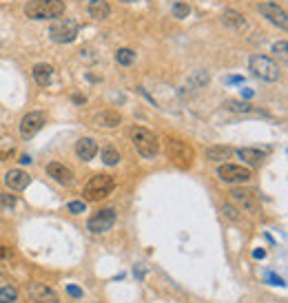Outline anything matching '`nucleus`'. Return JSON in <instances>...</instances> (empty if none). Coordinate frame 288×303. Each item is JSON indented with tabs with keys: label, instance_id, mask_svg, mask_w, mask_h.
<instances>
[{
	"label": "nucleus",
	"instance_id": "obj_22",
	"mask_svg": "<svg viewBox=\"0 0 288 303\" xmlns=\"http://www.w3.org/2000/svg\"><path fill=\"white\" fill-rule=\"evenodd\" d=\"M233 155V148L231 146H208L206 148V157L210 162H224Z\"/></svg>",
	"mask_w": 288,
	"mask_h": 303
},
{
	"label": "nucleus",
	"instance_id": "obj_33",
	"mask_svg": "<svg viewBox=\"0 0 288 303\" xmlns=\"http://www.w3.org/2000/svg\"><path fill=\"white\" fill-rule=\"evenodd\" d=\"M66 294H71L74 299H82V290L78 288V285H74V283L66 285Z\"/></svg>",
	"mask_w": 288,
	"mask_h": 303
},
{
	"label": "nucleus",
	"instance_id": "obj_30",
	"mask_svg": "<svg viewBox=\"0 0 288 303\" xmlns=\"http://www.w3.org/2000/svg\"><path fill=\"white\" fill-rule=\"evenodd\" d=\"M273 53L277 55V58L286 60V58H288V53H286V40H279V42H275V44H273Z\"/></svg>",
	"mask_w": 288,
	"mask_h": 303
},
{
	"label": "nucleus",
	"instance_id": "obj_39",
	"mask_svg": "<svg viewBox=\"0 0 288 303\" xmlns=\"http://www.w3.org/2000/svg\"><path fill=\"white\" fill-rule=\"evenodd\" d=\"M242 98H246V100H251V98H253V91H251V89H246V91H244V93H242Z\"/></svg>",
	"mask_w": 288,
	"mask_h": 303
},
{
	"label": "nucleus",
	"instance_id": "obj_1",
	"mask_svg": "<svg viewBox=\"0 0 288 303\" xmlns=\"http://www.w3.org/2000/svg\"><path fill=\"white\" fill-rule=\"evenodd\" d=\"M64 14L62 0H29L25 5V16L31 20H47V18H60Z\"/></svg>",
	"mask_w": 288,
	"mask_h": 303
},
{
	"label": "nucleus",
	"instance_id": "obj_16",
	"mask_svg": "<svg viewBox=\"0 0 288 303\" xmlns=\"http://www.w3.org/2000/svg\"><path fill=\"white\" fill-rule=\"evenodd\" d=\"M87 11L93 20H107L109 14H111V7H109L107 0H89Z\"/></svg>",
	"mask_w": 288,
	"mask_h": 303
},
{
	"label": "nucleus",
	"instance_id": "obj_14",
	"mask_svg": "<svg viewBox=\"0 0 288 303\" xmlns=\"http://www.w3.org/2000/svg\"><path fill=\"white\" fill-rule=\"evenodd\" d=\"M47 173H49V177H53L55 182L62 184V186H71V184H74V171H71L69 166L60 164V162L47 164Z\"/></svg>",
	"mask_w": 288,
	"mask_h": 303
},
{
	"label": "nucleus",
	"instance_id": "obj_19",
	"mask_svg": "<svg viewBox=\"0 0 288 303\" xmlns=\"http://www.w3.org/2000/svg\"><path fill=\"white\" fill-rule=\"evenodd\" d=\"M120 122H122V115L113 109H107L96 115V124L102 128H115V126H120Z\"/></svg>",
	"mask_w": 288,
	"mask_h": 303
},
{
	"label": "nucleus",
	"instance_id": "obj_7",
	"mask_svg": "<svg viewBox=\"0 0 288 303\" xmlns=\"http://www.w3.org/2000/svg\"><path fill=\"white\" fill-rule=\"evenodd\" d=\"M218 177L226 184H246V182H251L253 173H251V168L240 166V164H222L218 168Z\"/></svg>",
	"mask_w": 288,
	"mask_h": 303
},
{
	"label": "nucleus",
	"instance_id": "obj_23",
	"mask_svg": "<svg viewBox=\"0 0 288 303\" xmlns=\"http://www.w3.org/2000/svg\"><path fill=\"white\" fill-rule=\"evenodd\" d=\"M115 62H118L120 66H131L133 62H135V51L129 47H122L115 51Z\"/></svg>",
	"mask_w": 288,
	"mask_h": 303
},
{
	"label": "nucleus",
	"instance_id": "obj_9",
	"mask_svg": "<svg viewBox=\"0 0 288 303\" xmlns=\"http://www.w3.org/2000/svg\"><path fill=\"white\" fill-rule=\"evenodd\" d=\"M257 11L270 22V25H275L277 29L286 31V27H288V16H286V11L281 9L277 3H259V5H257Z\"/></svg>",
	"mask_w": 288,
	"mask_h": 303
},
{
	"label": "nucleus",
	"instance_id": "obj_40",
	"mask_svg": "<svg viewBox=\"0 0 288 303\" xmlns=\"http://www.w3.org/2000/svg\"><path fill=\"white\" fill-rule=\"evenodd\" d=\"M5 255H7V250H5V246H0V259H3Z\"/></svg>",
	"mask_w": 288,
	"mask_h": 303
},
{
	"label": "nucleus",
	"instance_id": "obj_10",
	"mask_svg": "<svg viewBox=\"0 0 288 303\" xmlns=\"http://www.w3.org/2000/svg\"><path fill=\"white\" fill-rule=\"evenodd\" d=\"M44 122H47L44 111H29V113L20 120V133H22V137H33L44 126Z\"/></svg>",
	"mask_w": 288,
	"mask_h": 303
},
{
	"label": "nucleus",
	"instance_id": "obj_38",
	"mask_svg": "<svg viewBox=\"0 0 288 303\" xmlns=\"http://www.w3.org/2000/svg\"><path fill=\"white\" fill-rule=\"evenodd\" d=\"M20 164H31V157L29 155H22L20 157Z\"/></svg>",
	"mask_w": 288,
	"mask_h": 303
},
{
	"label": "nucleus",
	"instance_id": "obj_41",
	"mask_svg": "<svg viewBox=\"0 0 288 303\" xmlns=\"http://www.w3.org/2000/svg\"><path fill=\"white\" fill-rule=\"evenodd\" d=\"M120 3H135V0H120Z\"/></svg>",
	"mask_w": 288,
	"mask_h": 303
},
{
	"label": "nucleus",
	"instance_id": "obj_25",
	"mask_svg": "<svg viewBox=\"0 0 288 303\" xmlns=\"http://www.w3.org/2000/svg\"><path fill=\"white\" fill-rule=\"evenodd\" d=\"M102 162H104L107 166H115V164L120 162V153H118V150H115L113 146H104V148H102Z\"/></svg>",
	"mask_w": 288,
	"mask_h": 303
},
{
	"label": "nucleus",
	"instance_id": "obj_18",
	"mask_svg": "<svg viewBox=\"0 0 288 303\" xmlns=\"http://www.w3.org/2000/svg\"><path fill=\"white\" fill-rule=\"evenodd\" d=\"M31 75H33V80H36L38 87H47V84L51 82V78H53V66L47 64V62H40V64L33 66Z\"/></svg>",
	"mask_w": 288,
	"mask_h": 303
},
{
	"label": "nucleus",
	"instance_id": "obj_6",
	"mask_svg": "<svg viewBox=\"0 0 288 303\" xmlns=\"http://www.w3.org/2000/svg\"><path fill=\"white\" fill-rule=\"evenodd\" d=\"M166 157H169L173 164H177L180 168H188L193 164V148L188 146L186 142H182V139H175V137H169L166 139Z\"/></svg>",
	"mask_w": 288,
	"mask_h": 303
},
{
	"label": "nucleus",
	"instance_id": "obj_17",
	"mask_svg": "<svg viewBox=\"0 0 288 303\" xmlns=\"http://www.w3.org/2000/svg\"><path fill=\"white\" fill-rule=\"evenodd\" d=\"M224 109L226 111H233V113H242V115H248V113H262V115H266L262 109H257V106L244 102V100H226Z\"/></svg>",
	"mask_w": 288,
	"mask_h": 303
},
{
	"label": "nucleus",
	"instance_id": "obj_35",
	"mask_svg": "<svg viewBox=\"0 0 288 303\" xmlns=\"http://www.w3.org/2000/svg\"><path fill=\"white\" fill-rule=\"evenodd\" d=\"M253 257H255V259H264V257H266V250H262V248L253 250Z\"/></svg>",
	"mask_w": 288,
	"mask_h": 303
},
{
	"label": "nucleus",
	"instance_id": "obj_37",
	"mask_svg": "<svg viewBox=\"0 0 288 303\" xmlns=\"http://www.w3.org/2000/svg\"><path fill=\"white\" fill-rule=\"evenodd\" d=\"M229 82H231V84H237V82H244V78H240V75H231V78H229Z\"/></svg>",
	"mask_w": 288,
	"mask_h": 303
},
{
	"label": "nucleus",
	"instance_id": "obj_27",
	"mask_svg": "<svg viewBox=\"0 0 288 303\" xmlns=\"http://www.w3.org/2000/svg\"><path fill=\"white\" fill-rule=\"evenodd\" d=\"M206 82H208V73L204 69H197L195 73H193V78H191L193 87H202V84H206Z\"/></svg>",
	"mask_w": 288,
	"mask_h": 303
},
{
	"label": "nucleus",
	"instance_id": "obj_31",
	"mask_svg": "<svg viewBox=\"0 0 288 303\" xmlns=\"http://www.w3.org/2000/svg\"><path fill=\"white\" fill-rule=\"evenodd\" d=\"M222 212H224V215L229 217V219H233V221H240V219H242V215H240V212H237L235 208H233L231 204H224V208H222Z\"/></svg>",
	"mask_w": 288,
	"mask_h": 303
},
{
	"label": "nucleus",
	"instance_id": "obj_3",
	"mask_svg": "<svg viewBox=\"0 0 288 303\" xmlns=\"http://www.w3.org/2000/svg\"><path fill=\"white\" fill-rule=\"evenodd\" d=\"M80 33V25L74 18H55L49 25V38L55 44H71Z\"/></svg>",
	"mask_w": 288,
	"mask_h": 303
},
{
	"label": "nucleus",
	"instance_id": "obj_21",
	"mask_svg": "<svg viewBox=\"0 0 288 303\" xmlns=\"http://www.w3.org/2000/svg\"><path fill=\"white\" fill-rule=\"evenodd\" d=\"M222 22L233 27V29H244V27H246V18L235 9H226L224 14H222Z\"/></svg>",
	"mask_w": 288,
	"mask_h": 303
},
{
	"label": "nucleus",
	"instance_id": "obj_36",
	"mask_svg": "<svg viewBox=\"0 0 288 303\" xmlns=\"http://www.w3.org/2000/svg\"><path fill=\"white\" fill-rule=\"evenodd\" d=\"M74 102H76V104H85L87 98H85V95H80V93H76V95H74Z\"/></svg>",
	"mask_w": 288,
	"mask_h": 303
},
{
	"label": "nucleus",
	"instance_id": "obj_15",
	"mask_svg": "<svg viewBox=\"0 0 288 303\" xmlns=\"http://www.w3.org/2000/svg\"><path fill=\"white\" fill-rule=\"evenodd\" d=\"M96 153H98V144H96V139H93V137H80L76 142V155L80 157L82 162L93 160Z\"/></svg>",
	"mask_w": 288,
	"mask_h": 303
},
{
	"label": "nucleus",
	"instance_id": "obj_13",
	"mask_svg": "<svg viewBox=\"0 0 288 303\" xmlns=\"http://www.w3.org/2000/svg\"><path fill=\"white\" fill-rule=\"evenodd\" d=\"M231 197L235 199V201H240L242 208H246L248 212H257L259 210V199H257V195H255L253 190H248V188H233L231 190Z\"/></svg>",
	"mask_w": 288,
	"mask_h": 303
},
{
	"label": "nucleus",
	"instance_id": "obj_2",
	"mask_svg": "<svg viewBox=\"0 0 288 303\" xmlns=\"http://www.w3.org/2000/svg\"><path fill=\"white\" fill-rule=\"evenodd\" d=\"M131 139H133L135 150L144 157V160H153V157L160 153V139L153 131H149V128L135 126L131 131Z\"/></svg>",
	"mask_w": 288,
	"mask_h": 303
},
{
	"label": "nucleus",
	"instance_id": "obj_4",
	"mask_svg": "<svg viewBox=\"0 0 288 303\" xmlns=\"http://www.w3.org/2000/svg\"><path fill=\"white\" fill-rule=\"evenodd\" d=\"M248 66H251L253 75L259 78V80H264V82H279L281 80L279 64H277L273 58H268V55H253V58L248 60Z\"/></svg>",
	"mask_w": 288,
	"mask_h": 303
},
{
	"label": "nucleus",
	"instance_id": "obj_34",
	"mask_svg": "<svg viewBox=\"0 0 288 303\" xmlns=\"http://www.w3.org/2000/svg\"><path fill=\"white\" fill-rule=\"evenodd\" d=\"M133 274H135L137 279H144V274H147V268H144V266H137L135 270H133Z\"/></svg>",
	"mask_w": 288,
	"mask_h": 303
},
{
	"label": "nucleus",
	"instance_id": "obj_32",
	"mask_svg": "<svg viewBox=\"0 0 288 303\" xmlns=\"http://www.w3.org/2000/svg\"><path fill=\"white\" fill-rule=\"evenodd\" d=\"M266 281H268L270 285H279V288H284V285H286V281H284V279H281V277H277L275 272H268V274H266Z\"/></svg>",
	"mask_w": 288,
	"mask_h": 303
},
{
	"label": "nucleus",
	"instance_id": "obj_8",
	"mask_svg": "<svg viewBox=\"0 0 288 303\" xmlns=\"http://www.w3.org/2000/svg\"><path fill=\"white\" fill-rule=\"evenodd\" d=\"M115 219H118V215H115L113 208H100L98 212H93V215L89 217L87 226L91 233H109V230L113 228Z\"/></svg>",
	"mask_w": 288,
	"mask_h": 303
},
{
	"label": "nucleus",
	"instance_id": "obj_5",
	"mask_svg": "<svg viewBox=\"0 0 288 303\" xmlns=\"http://www.w3.org/2000/svg\"><path fill=\"white\" fill-rule=\"evenodd\" d=\"M113 188H115V179L111 175H93L85 186V197L89 201L107 199L113 193Z\"/></svg>",
	"mask_w": 288,
	"mask_h": 303
},
{
	"label": "nucleus",
	"instance_id": "obj_11",
	"mask_svg": "<svg viewBox=\"0 0 288 303\" xmlns=\"http://www.w3.org/2000/svg\"><path fill=\"white\" fill-rule=\"evenodd\" d=\"M31 177L29 173H25L22 168H11V171L5 173V186L9 190H14V193H20V190H25L29 186Z\"/></svg>",
	"mask_w": 288,
	"mask_h": 303
},
{
	"label": "nucleus",
	"instance_id": "obj_26",
	"mask_svg": "<svg viewBox=\"0 0 288 303\" xmlns=\"http://www.w3.org/2000/svg\"><path fill=\"white\" fill-rule=\"evenodd\" d=\"M173 18H177V20H182V18H186L188 14H191V7H188L186 3H175L173 5Z\"/></svg>",
	"mask_w": 288,
	"mask_h": 303
},
{
	"label": "nucleus",
	"instance_id": "obj_29",
	"mask_svg": "<svg viewBox=\"0 0 288 303\" xmlns=\"http://www.w3.org/2000/svg\"><path fill=\"white\" fill-rule=\"evenodd\" d=\"M0 206L3 208H14L16 206V195H9V193H0Z\"/></svg>",
	"mask_w": 288,
	"mask_h": 303
},
{
	"label": "nucleus",
	"instance_id": "obj_20",
	"mask_svg": "<svg viewBox=\"0 0 288 303\" xmlns=\"http://www.w3.org/2000/svg\"><path fill=\"white\" fill-rule=\"evenodd\" d=\"M237 155H240V160L242 162H246L248 166H259L264 162V157H266V150H259V148H240L237 150Z\"/></svg>",
	"mask_w": 288,
	"mask_h": 303
},
{
	"label": "nucleus",
	"instance_id": "obj_12",
	"mask_svg": "<svg viewBox=\"0 0 288 303\" xmlns=\"http://www.w3.org/2000/svg\"><path fill=\"white\" fill-rule=\"evenodd\" d=\"M29 296L36 303H58V292L47 283H31L29 285Z\"/></svg>",
	"mask_w": 288,
	"mask_h": 303
},
{
	"label": "nucleus",
	"instance_id": "obj_24",
	"mask_svg": "<svg viewBox=\"0 0 288 303\" xmlns=\"http://www.w3.org/2000/svg\"><path fill=\"white\" fill-rule=\"evenodd\" d=\"M18 290L16 285H0V303H16L18 301Z\"/></svg>",
	"mask_w": 288,
	"mask_h": 303
},
{
	"label": "nucleus",
	"instance_id": "obj_28",
	"mask_svg": "<svg viewBox=\"0 0 288 303\" xmlns=\"http://www.w3.org/2000/svg\"><path fill=\"white\" fill-rule=\"evenodd\" d=\"M66 210H69L71 215H82V212L87 210V204H85V201H80V199L69 201V206H66Z\"/></svg>",
	"mask_w": 288,
	"mask_h": 303
}]
</instances>
